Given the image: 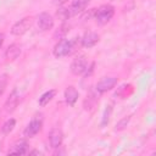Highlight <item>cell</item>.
<instances>
[{
	"mask_svg": "<svg viewBox=\"0 0 156 156\" xmlns=\"http://www.w3.org/2000/svg\"><path fill=\"white\" fill-rule=\"evenodd\" d=\"M80 45V38L76 37L73 39H67V38H62L60 40H57L56 45L54 46L52 54L56 58H61V57H66L72 55L78 46Z\"/></svg>",
	"mask_w": 156,
	"mask_h": 156,
	"instance_id": "cell-1",
	"label": "cell"
},
{
	"mask_svg": "<svg viewBox=\"0 0 156 156\" xmlns=\"http://www.w3.org/2000/svg\"><path fill=\"white\" fill-rule=\"evenodd\" d=\"M113 15H115V7L111 4H104L98 9H95L94 20L99 26H104L111 21Z\"/></svg>",
	"mask_w": 156,
	"mask_h": 156,
	"instance_id": "cell-2",
	"label": "cell"
},
{
	"mask_svg": "<svg viewBox=\"0 0 156 156\" xmlns=\"http://www.w3.org/2000/svg\"><path fill=\"white\" fill-rule=\"evenodd\" d=\"M89 66V62H88V58L85 55H78L77 57L73 58V61L71 62V66H69V71L74 76H83L87 71Z\"/></svg>",
	"mask_w": 156,
	"mask_h": 156,
	"instance_id": "cell-3",
	"label": "cell"
},
{
	"mask_svg": "<svg viewBox=\"0 0 156 156\" xmlns=\"http://www.w3.org/2000/svg\"><path fill=\"white\" fill-rule=\"evenodd\" d=\"M32 24H33V18L30 16H26V17L21 18L20 21H17L11 27V34L17 35V37L23 35V34H26L30 29Z\"/></svg>",
	"mask_w": 156,
	"mask_h": 156,
	"instance_id": "cell-4",
	"label": "cell"
},
{
	"mask_svg": "<svg viewBox=\"0 0 156 156\" xmlns=\"http://www.w3.org/2000/svg\"><path fill=\"white\" fill-rule=\"evenodd\" d=\"M37 23H38V28L43 32H48L50 29L54 28L55 24V20L54 17L49 13V12H40L37 17Z\"/></svg>",
	"mask_w": 156,
	"mask_h": 156,
	"instance_id": "cell-5",
	"label": "cell"
},
{
	"mask_svg": "<svg viewBox=\"0 0 156 156\" xmlns=\"http://www.w3.org/2000/svg\"><path fill=\"white\" fill-rule=\"evenodd\" d=\"M117 82H118L117 77H102V78L96 83V85H95L94 89H95L99 94H104V93H106V91L113 89V88L116 87Z\"/></svg>",
	"mask_w": 156,
	"mask_h": 156,
	"instance_id": "cell-6",
	"label": "cell"
},
{
	"mask_svg": "<svg viewBox=\"0 0 156 156\" xmlns=\"http://www.w3.org/2000/svg\"><path fill=\"white\" fill-rule=\"evenodd\" d=\"M43 128V119L40 117H34L24 128L23 130V135L26 138H33L34 135H37Z\"/></svg>",
	"mask_w": 156,
	"mask_h": 156,
	"instance_id": "cell-7",
	"label": "cell"
},
{
	"mask_svg": "<svg viewBox=\"0 0 156 156\" xmlns=\"http://www.w3.org/2000/svg\"><path fill=\"white\" fill-rule=\"evenodd\" d=\"M20 100H21L20 93H18L17 88H13V89L11 90L9 98L6 99L5 104H4V110H5V112H7V113H12V112L16 110V107L18 106Z\"/></svg>",
	"mask_w": 156,
	"mask_h": 156,
	"instance_id": "cell-8",
	"label": "cell"
},
{
	"mask_svg": "<svg viewBox=\"0 0 156 156\" xmlns=\"http://www.w3.org/2000/svg\"><path fill=\"white\" fill-rule=\"evenodd\" d=\"M100 40V35L96 33V32H93V30H87L83 37L80 38V45L83 48H87V49H90L93 46H95Z\"/></svg>",
	"mask_w": 156,
	"mask_h": 156,
	"instance_id": "cell-9",
	"label": "cell"
},
{
	"mask_svg": "<svg viewBox=\"0 0 156 156\" xmlns=\"http://www.w3.org/2000/svg\"><path fill=\"white\" fill-rule=\"evenodd\" d=\"M63 141V133L60 128L54 127L51 128V130L49 132V144L52 149H58L61 147Z\"/></svg>",
	"mask_w": 156,
	"mask_h": 156,
	"instance_id": "cell-10",
	"label": "cell"
},
{
	"mask_svg": "<svg viewBox=\"0 0 156 156\" xmlns=\"http://www.w3.org/2000/svg\"><path fill=\"white\" fill-rule=\"evenodd\" d=\"M63 96H65V101L68 106L73 107L79 98V93L78 90L73 87V85H68L66 89H65V93H63Z\"/></svg>",
	"mask_w": 156,
	"mask_h": 156,
	"instance_id": "cell-11",
	"label": "cell"
},
{
	"mask_svg": "<svg viewBox=\"0 0 156 156\" xmlns=\"http://www.w3.org/2000/svg\"><path fill=\"white\" fill-rule=\"evenodd\" d=\"M90 1L91 0H73L71 2V5L68 6V10L71 12V16H76L78 13L85 11V9L90 4Z\"/></svg>",
	"mask_w": 156,
	"mask_h": 156,
	"instance_id": "cell-12",
	"label": "cell"
},
{
	"mask_svg": "<svg viewBox=\"0 0 156 156\" xmlns=\"http://www.w3.org/2000/svg\"><path fill=\"white\" fill-rule=\"evenodd\" d=\"M21 45L17 44V43H12L7 46L6 51H5V58L7 62H11V61H15L20 55H21Z\"/></svg>",
	"mask_w": 156,
	"mask_h": 156,
	"instance_id": "cell-13",
	"label": "cell"
},
{
	"mask_svg": "<svg viewBox=\"0 0 156 156\" xmlns=\"http://www.w3.org/2000/svg\"><path fill=\"white\" fill-rule=\"evenodd\" d=\"M28 143L26 140H17L7 151V154H17V155H23V154H27L28 152Z\"/></svg>",
	"mask_w": 156,
	"mask_h": 156,
	"instance_id": "cell-14",
	"label": "cell"
},
{
	"mask_svg": "<svg viewBox=\"0 0 156 156\" xmlns=\"http://www.w3.org/2000/svg\"><path fill=\"white\" fill-rule=\"evenodd\" d=\"M98 91L96 90H90L89 93H88V95H87V99L84 100V102H83V107H84V110L85 111H91L94 107H95V105H96V102H98Z\"/></svg>",
	"mask_w": 156,
	"mask_h": 156,
	"instance_id": "cell-15",
	"label": "cell"
},
{
	"mask_svg": "<svg viewBox=\"0 0 156 156\" xmlns=\"http://www.w3.org/2000/svg\"><path fill=\"white\" fill-rule=\"evenodd\" d=\"M55 95H56V90L55 89H50V90H48V91H45L44 94H41V96L39 98V100H38V102H39V106H46L54 98H55Z\"/></svg>",
	"mask_w": 156,
	"mask_h": 156,
	"instance_id": "cell-16",
	"label": "cell"
},
{
	"mask_svg": "<svg viewBox=\"0 0 156 156\" xmlns=\"http://www.w3.org/2000/svg\"><path fill=\"white\" fill-rule=\"evenodd\" d=\"M16 127V119L15 118H9L4 122V124L1 126V133L2 134H10Z\"/></svg>",
	"mask_w": 156,
	"mask_h": 156,
	"instance_id": "cell-17",
	"label": "cell"
},
{
	"mask_svg": "<svg viewBox=\"0 0 156 156\" xmlns=\"http://www.w3.org/2000/svg\"><path fill=\"white\" fill-rule=\"evenodd\" d=\"M69 32V24H67L66 22H62V24H61V27L55 32V34H54V38L56 39V40H58V39H62V38H66V34Z\"/></svg>",
	"mask_w": 156,
	"mask_h": 156,
	"instance_id": "cell-18",
	"label": "cell"
},
{
	"mask_svg": "<svg viewBox=\"0 0 156 156\" xmlns=\"http://www.w3.org/2000/svg\"><path fill=\"white\" fill-rule=\"evenodd\" d=\"M56 16L58 17V20H61L62 22H66L68 18H71V12L68 10V7H65V6H58L57 11H56Z\"/></svg>",
	"mask_w": 156,
	"mask_h": 156,
	"instance_id": "cell-19",
	"label": "cell"
},
{
	"mask_svg": "<svg viewBox=\"0 0 156 156\" xmlns=\"http://www.w3.org/2000/svg\"><path fill=\"white\" fill-rule=\"evenodd\" d=\"M112 110H113V108H112V105H111V104L107 105L106 108L104 110V113H102V117H101V123H100L101 127H106V126L108 124V122H110V119H111Z\"/></svg>",
	"mask_w": 156,
	"mask_h": 156,
	"instance_id": "cell-20",
	"label": "cell"
},
{
	"mask_svg": "<svg viewBox=\"0 0 156 156\" xmlns=\"http://www.w3.org/2000/svg\"><path fill=\"white\" fill-rule=\"evenodd\" d=\"M130 118H132V115H128V116L122 117V118L116 123V126H115V130H116V132H122V130H124V129L127 128V126L129 124Z\"/></svg>",
	"mask_w": 156,
	"mask_h": 156,
	"instance_id": "cell-21",
	"label": "cell"
},
{
	"mask_svg": "<svg viewBox=\"0 0 156 156\" xmlns=\"http://www.w3.org/2000/svg\"><path fill=\"white\" fill-rule=\"evenodd\" d=\"M7 83H9V76L7 73H2L0 76V96L4 94L5 88L7 87Z\"/></svg>",
	"mask_w": 156,
	"mask_h": 156,
	"instance_id": "cell-22",
	"label": "cell"
},
{
	"mask_svg": "<svg viewBox=\"0 0 156 156\" xmlns=\"http://www.w3.org/2000/svg\"><path fill=\"white\" fill-rule=\"evenodd\" d=\"M68 0H54V4L58 5V6H63V4H66Z\"/></svg>",
	"mask_w": 156,
	"mask_h": 156,
	"instance_id": "cell-23",
	"label": "cell"
},
{
	"mask_svg": "<svg viewBox=\"0 0 156 156\" xmlns=\"http://www.w3.org/2000/svg\"><path fill=\"white\" fill-rule=\"evenodd\" d=\"M4 38H5V37H4V34H2V33H0V48H1V46H2V44H4Z\"/></svg>",
	"mask_w": 156,
	"mask_h": 156,
	"instance_id": "cell-24",
	"label": "cell"
},
{
	"mask_svg": "<svg viewBox=\"0 0 156 156\" xmlns=\"http://www.w3.org/2000/svg\"><path fill=\"white\" fill-rule=\"evenodd\" d=\"M28 154H29V155H33V154H37V155H40V152H39L38 150H32V151H29Z\"/></svg>",
	"mask_w": 156,
	"mask_h": 156,
	"instance_id": "cell-25",
	"label": "cell"
}]
</instances>
